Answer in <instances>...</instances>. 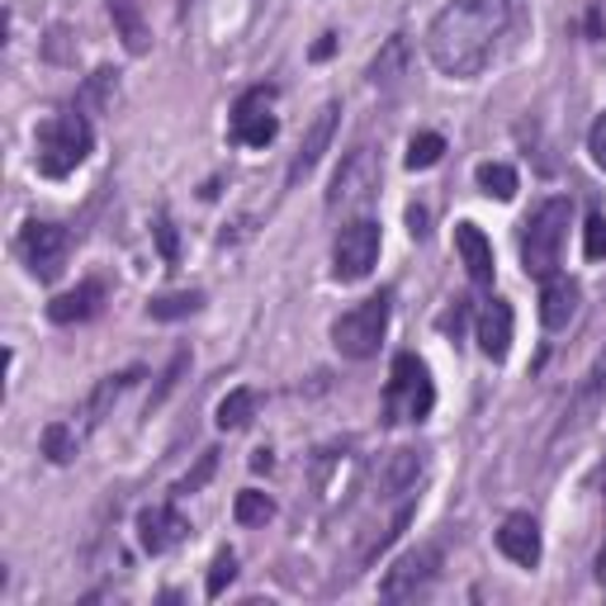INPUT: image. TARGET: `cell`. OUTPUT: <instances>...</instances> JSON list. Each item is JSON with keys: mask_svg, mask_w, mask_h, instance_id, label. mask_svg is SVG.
<instances>
[{"mask_svg": "<svg viewBox=\"0 0 606 606\" xmlns=\"http://www.w3.org/2000/svg\"><path fill=\"white\" fill-rule=\"evenodd\" d=\"M502 29H507L502 0H451L426 29V57H432L441 76L469 82V76L488 67Z\"/></svg>", "mask_w": 606, "mask_h": 606, "instance_id": "obj_1", "label": "cell"}, {"mask_svg": "<svg viewBox=\"0 0 606 606\" xmlns=\"http://www.w3.org/2000/svg\"><path fill=\"white\" fill-rule=\"evenodd\" d=\"M569 223H573V204L564 195L540 199L531 209V218L521 223V266H526V275L531 280H550L554 270H560Z\"/></svg>", "mask_w": 606, "mask_h": 606, "instance_id": "obj_2", "label": "cell"}, {"mask_svg": "<svg viewBox=\"0 0 606 606\" xmlns=\"http://www.w3.org/2000/svg\"><path fill=\"white\" fill-rule=\"evenodd\" d=\"M90 123L86 115H57L47 119L39 129V152H34V166L39 175H47V181H62V175H72L76 166L90 156Z\"/></svg>", "mask_w": 606, "mask_h": 606, "instance_id": "obj_3", "label": "cell"}, {"mask_svg": "<svg viewBox=\"0 0 606 606\" xmlns=\"http://www.w3.org/2000/svg\"><path fill=\"white\" fill-rule=\"evenodd\" d=\"M432 408H436V389H432L426 365L412 350L393 356L389 389H385V422H422Z\"/></svg>", "mask_w": 606, "mask_h": 606, "instance_id": "obj_4", "label": "cell"}, {"mask_svg": "<svg viewBox=\"0 0 606 606\" xmlns=\"http://www.w3.org/2000/svg\"><path fill=\"white\" fill-rule=\"evenodd\" d=\"M389 332V294H375L356 303V309H346L337 323H332V346L342 350L346 360H370L379 342H385Z\"/></svg>", "mask_w": 606, "mask_h": 606, "instance_id": "obj_5", "label": "cell"}, {"mask_svg": "<svg viewBox=\"0 0 606 606\" xmlns=\"http://www.w3.org/2000/svg\"><path fill=\"white\" fill-rule=\"evenodd\" d=\"M379 195V156L375 148H350L342 156V166L337 175H332V190H327V209L332 214H360V209H370Z\"/></svg>", "mask_w": 606, "mask_h": 606, "instance_id": "obj_6", "label": "cell"}, {"mask_svg": "<svg viewBox=\"0 0 606 606\" xmlns=\"http://www.w3.org/2000/svg\"><path fill=\"white\" fill-rule=\"evenodd\" d=\"M379 261V223L375 218H356L346 223L337 232V242H332V275L342 284H356L375 270Z\"/></svg>", "mask_w": 606, "mask_h": 606, "instance_id": "obj_7", "label": "cell"}, {"mask_svg": "<svg viewBox=\"0 0 606 606\" xmlns=\"http://www.w3.org/2000/svg\"><path fill=\"white\" fill-rule=\"evenodd\" d=\"M602 408H606V346L597 350V360L587 365V375L578 379V389H573V398H569L564 422H560V432H554V451H560L564 441L578 436L583 426H593V418Z\"/></svg>", "mask_w": 606, "mask_h": 606, "instance_id": "obj_8", "label": "cell"}, {"mask_svg": "<svg viewBox=\"0 0 606 606\" xmlns=\"http://www.w3.org/2000/svg\"><path fill=\"white\" fill-rule=\"evenodd\" d=\"M275 133H280L275 90H266V86L247 90L242 100L232 105V142H242V148L261 152V148H270V142H275Z\"/></svg>", "mask_w": 606, "mask_h": 606, "instance_id": "obj_9", "label": "cell"}, {"mask_svg": "<svg viewBox=\"0 0 606 606\" xmlns=\"http://www.w3.org/2000/svg\"><path fill=\"white\" fill-rule=\"evenodd\" d=\"M67 251H72V237L57 223H29L20 232V257L39 280H57L62 266H67Z\"/></svg>", "mask_w": 606, "mask_h": 606, "instance_id": "obj_10", "label": "cell"}, {"mask_svg": "<svg viewBox=\"0 0 606 606\" xmlns=\"http://www.w3.org/2000/svg\"><path fill=\"white\" fill-rule=\"evenodd\" d=\"M436 569H441V545H418L385 573V587H379V593H385L389 602H412L418 593L432 587Z\"/></svg>", "mask_w": 606, "mask_h": 606, "instance_id": "obj_11", "label": "cell"}, {"mask_svg": "<svg viewBox=\"0 0 606 606\" xmlns=\"http://www.w3.org/2000/svg\"><path fill=\"white\" fill-rule=\"evenodd\" d=\"M337 115H342V105H337V100H327V105L313 115L309 133H303L299 152H294V162H290V175H284V181H290V185L309 181V175H313V166L323 162V152L332 148V133H337Z\"/></svg>", "mask_w": 606, "mask_h": 606, "instance_id": "obj_12", "label": "cell"}, {"mask_svg": "<svg viewBox=\"0 0 606 606\" xmlns=\"http://www.w3.org/2000/svg\"><path fill=\"white\" fill-rule=\"evenodd\" d=\"M185 535H190V521L175 512L171 502H156V507H142L138 512V540L148 554H166V550L181 545Z\"/></svg>", "mask_w": 606, "mask_h": 606, "instance_id": "obj_13", "label": "cell"}, {"mask_svg": "<svg viewBox=\"0 0 606 606\" xmlns=\"http://www.w3.org/2000/svg\"><path fill=\"white\" fill-rule=\"evenodd\" d=\"M356 478H360V459L350 451H327L317 459V502L327 507H342L350 493H356Z\"/></svg>", "mask_w": 606, "mask_h": 606, "instance_id": "obj_14", "label": "cell"}, {"mask_svg": "<svg viewBox=\"0 0 606 606\" xmlns=\"http://www.w3.org/2000/svg\"><path fill=\"white\" fill-rule=\"evenodd\" d=\"M512 303L507 299H488L484 309H478V327H474V337H478V350H484L488 360H507L512 356Z\"/></svg>", "mask_w": 606, "mask_h": 606, "instance_id": "obj_15", "label": "cell"}, {"mask_svg": "<svg viewBox=\"0 0 606 606\" xmlns=\"http://www.w3.org/2000/svg\"><path fill=\"white\" fill-rule=\"evenodd\" d=\"M498 550H502L517 569H535V564H540V526L526 517V512H512V517L498 526Z\"/></svg>", "mask_w": 606, "mask_h": 606, "instance_id": "obj_16", "label": "cell"}, {"mask_svg": "<svg viewBox=\"0 0 606 606\" xmlns=\"http://www.w3.org/2000/svg\"><path fill=\"white\" fill-rule=\"evenodd\" d=\"M578 299H583L578 280H569V275H560V270H554V275L545 280V290H540V323H545L550 332L569 327L573 313H578Z\"/></svg>", "mask_w": 606, "mask_h": 606, "instance_id": "obj_17", "label": "cell"}, {"mask_svg": "<svg viewBox=\"0 0 606 606\" xmlns=\"http://www.w3.org/2000/svg\"><path fill=\"white\" fill-rule=\"evenodd\" d=\"M100 303H105V284L100 280H86V284H76V290L57 294L53 303H47V317L62 323V327H72V323H86V317L100 313Z\"/></svg>", "mask_w": 606, "mask_h": 606, "instance_id": "obj_18", "label": "cell"}, {"mask_svg": "<svg viewBox=\"0 0 606 606\" xmlns=\"http://www.w3.org/2000/svg\"><path fill=\"white\" fill-rule=\"evenodd\" d=\"M455 251H459V261H465L474 284H488L493 280V242L484 237L478 223H455Z\"/></svg>", "mask_w": 606, "mask_h": 606, "instance_id": "obj_19", "label": "cell"}, {"mask_svg": "<svg viewBox=\"0 0 606 606\" xmlns=\"http://www.w3.org/2000/svg\"><path fill=\"white\" fill-rule=\"evenodd\" d=\"M109 6V20H115V34L123 39L133 57H142L152 47V29H148V14H142V0H105Z\"/></svg>", "mask_w": 606, "mask_h": 606, "instance_id": "obj_20", "label": "cell"}, {"mask_svg": "<svg viewBox=\"0 0 606 606\" xmlns=\"http://www.w3.org/2000/svg\"><path fill=\"white\" fill-rule=\"evenodd\" d=\"M422 469H426L422 451H393L385 459V469H379V498H403V493H412Z\"/></svg>", "mask_w": 606, "mask_h": 606, "instance_id": "obj_21", "label": "cell"}, {"mask_svg": "<svg viewBox=\"0 0 606 606\" xmlns=\"http://www.w3.org/2000/svg\"><path fill=\"white\" fill-rule=\"evenodd\" d=\"M403 76H408V39L393 34L385 47H379V57L370 62V86L393 90L398 82H403Z\"/></svg>", "mask_w": 606, "mask_h": 606, "instance_id": "obj_22", "label": "cell"}, {"mask_svg": "<svg viewBox=\"0 0 606 606\" xmlns=\"http://www.w3.org/2000/svg\"><path fill=\"white\" fill-rule=\"evenodd\" d=\"M257 403H261L257 389H232L218 403V426H223V432H242V426L257 418Z\"/></svg>", "mask_w": 606, "mask_h": 606, "instance_id": "obj_23", "label": "cell"}, {"mask_svg": "<svg viewBox=\"0 0 606 606\" xmlns=\"http://www.w3.org/2000/svg\"><path fill=\"white\" fill-rule=\"evenodd\" d=\"M138 379V370H129V375H109V379H100V385H95V393H90V403H86V422L90 426H100L105 422V412L119 403V393L129 389Z\"/></svg>", "mask_w": 606, "mask_h": 606, "instance_id": "obj_24", "label": "cell"}, {"mask_svg": "<svg viewBox=\"0 0 606 606\" xmlns=\"http://www.w3.org/2000/svg\"><path fill=\"white\" fill-rule=\"evenodd\" d=\"M474 181H478V190H484L488 199H512L517 190H521V181H517V171L507 166V162H484L474 171Z\"/></svg>", "mask_w": 606, "mask_h": 606, "instance_id": "obj_25", "label": "cell"}, {"mask_svg": "<svg viewBox=\"0 0 606 606\" xmlns=\"http://www.w3.org/2000/svg\"><path fill=\"white\" fill-rule=\"evenodd\" d=\"M204 309V294L199 290H181V294H162L148 303V313L156 317V323H175V317H190Z\"/></svg>", "mask_w": 606, "mask_h": 606, "instance_id": "obj_26", "label": "cell"}, {"mask_svg": "<svg viewBox=\"0 0 606 606\" xmlns=\"http://www.w3.org/2000/svg\"><path fill=\"white\" fill-rule=\"evenodd\" d=\"M232 517H237V526H266L270 517H275V502H270L266 493L247 488V493H237V502H232Z\"/></svg>", "mask_w": 606, "mask_h": 606, "instance_id": "obj_27", "label": "cell"}, {"mask_svg": "<svg viewBox=\"0 0 606 606\" xmlns=\"http://www.w3.org/2000/svg\"><path fill=\"white\" fill-rule=\"evenodd\" d=\"M43 455L53 459V465H72V459H76V432L67 422L43 426Z\"/></svg>", "mask_w": 606, "mask_h": 606, "instance_id": "obj_28", "label": "cell"}, {"mask_svg": "<svg viewBox=\"0 0 606 606\" xmlns=\"http://www.w3.org/2000/svg\"><path fill=\"white\" fill-rule=\"evenodd\" d=\"M445 156V138L441 133H418L408 142V171H426V166H436Z\"/></svg>", "mask_w": 606, "mask_h": 606, "instance_id": "obj_29", "label": "cell"}, {"mask_svg": "<svg viewBox=\"0 0 606 606\" xmlns=\"http://www.w3.org/2000/svg\"><path fill=\"white\" fill-rule=\"evenodd\" d=\"M232 578H237V554H232V550H223V554H214V564H209L204 593H209V597H223V593L232 587Z\"/></svg>", "mask_w": 606, "mask_h": 606, "instance_id": "obj_30", "label": "cell"}, {"mask_svg": "<svg viewBox=\"0 0 606 606\" xmlns=\"http://www.w3.org/2000/svg\"><path fill=\"white\" fill-rule=\"evenodd\" d=\"M583 251H587V261H602L606 257V214H587Z\"/></svg>", "mask_w": 606, "mask_h": 606, "instance_id": "obj_31", "label": "cell"}, {"mask_svg": "<svg viewBox=\"0 0 606 606\" xmlns=\"http://www.w3.org/2000/svg\"><path fill=\"white\" fill-rule=\"evenodd\" d=\"M214 469H218V451H204V455H199V469H195V474H185L181 484H175V493H199L204 484H209V474H214Z\"/></svg>", "mask_w": 606, "mask_h": 606, "instance_id": "obj_32", "label": "cell"}, {"mask_svg": "<svg viewBox=\"0 0 606 606\" xmlns=\"http://www.w3.org/2000/svg\"><path fill=\"white\" fill-rule=\"evenodd\" d=\"M185 365H190V350H175V360H171V370L162 375V389L152 393V403H162V398L175 389V379H181V370H185ZM152 403H148V408H152Z\"/></svg>", "mask_w": 606, "mask_h": 606, "instance_id": "obj_33", "label": "cell"}, {"mask_svg": "<svg viewBox=\"0 0 606 606\" xmlns=\"http://www.w3.org/2000/svg\"><path fill=\"white\" fill-rule=\"evenodd\" d=\"M587 152H593V162L606 171V115L593 123V133H587Z\"/></svg>", "mask_w": 606, "mask_h": 606, "instance_id": "obj_34", "label": "cell"}, {"mask_svg": "<svg viewBox=\"0 0 606 606\" xmlns=\"http://www.w3.org/2000/svg\"><path fill=\"white\" fill-rule=\"evenodd\" d=\"M115 76H119V72H95V82L86 86V100H90V105H105V100H109V86H115Z\"/></svg>", "mask_w": 606, "mask_h": 606, "instance_id": "obj_35", "label": "cell"}, {"mask_svg": "<svg viewBox=\"0 0 606 606\" xmlns=\"http://www.w3.org/2000/svg\"><path fill=\"white\" fill-rule=\"evenodd\" d=\"M156 237H162V257L175 261V232H171V223H166V218L156 223Z\"/></svg>", "mask_w": 606, "mask_h": 606, "instance_id": "obj_36", "label": "cell"}, {"mask_svg": "<svg viewBox=\"0 0 606 606\" xmlns=\"http://www.w3.org/2000/svg\"><path fill=\"white\" fill-rule=\"evenodd\" d=\"M408 228H412V237H426V209L412 204V209H408Z\"/></svg>", "mask_w": 606, "mask_h": 606, "instance_id": "obj_37", "label": "cell"}, {"mask_svg": "<svg viewBox=\"0 0 606 606\" xmlns=\"http://www.w3.org/2000/svg\"><path fill=\"white\" fill-rule=\"evenodd\" d=\"M251 469H270V451H257V455H251Z\"/></svg>", "mask_w": 606, "mask_h": 606, "instance_id": "obj_38", "label": "cell"}, {"mask_svg": "<svg viewBox=\"0 0 606 606\" xmlns=\"http://www.w3.org/2000/svg\"><path fill=\"white\" fill-rule=\"evenodd\" d=\"M597 578L606 583V545H602V554H597Z\"/></svg>", "mask_w": 606, "mask_h": 606, "instance_id": "obj_39", "label": "cell"}]
</instances>
